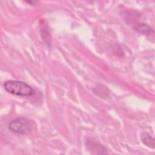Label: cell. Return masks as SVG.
Listing matches in <instances>:
<instances>
[{
	"label": "cell",
	"instance_id": "1",
	"mask_svg": "<svg viewBox=\"0 0 155 155\" xmlns=\"http://www.w3.org/2000/svg\"><path fill=\"white\" fill-rule=\"evenodd\" d=\"M5 90L15 95L29 96L35 94L34 89L27 84L18 81H7L4 84Z\"/></svg>",
	"mask_w": 155,
	"mask_h": 155
},
{
	"label": "cell",
	"instance_id": "2",
	"mask_svg": "<svg viewBox=\"0 0 155 155\" xmlns=\"http://www.w3.org/2000/svg\"><path fill=\"white\" fill-rule=\"evenodd\" d=\"M36 127L35 122L28 119L19 117L12 120L9 125V130L18 134H27L30 133Z\"/></svg>",
	"mask_w": 155,
	"mask_h": 155
},
{
	"label": "cell",
	"instance_id": "6",
	"mask_svg": "<svg viewBox=\"0 0 155 155\" xmlns=\"http://www.w3.org/2000/svg\"><path fill=\"white\" fill-rule=\"evenodd\" d=\"M26 2L32 5H36V4H38V2H36V1H27Z\"/></svg>",
	"mask_w": 155,
	"mask_h": 155
},
{
	"label": "cell",
	"instance_id": "5",
	"mask_svg": "<svg viewBox=\"0 0 155 155\" xmlns=\"http://www.w3.org/2000/svg\"><path fill=\"white\" fill-rule=\"evenodd\" d=\"M141 140L144 145L148 147L154 149L155 147V139L152 137L149 133L147 132H143L140 135Z\"/></svg>",
	"mask_w": 155,
	"mask_h": 155
},
{
	"label": "cell",
	"instance_id": "4",
	"mask_svg": "<svg viewBox=\"0 0 155 155\" xmlns=\"http://www.w3.org/2000/svg\"><path fill=\"white\" fill-rule=\"evenodd\" d=\"M87 147L88 150L92 154H105L107 153L106 148L101 144L89 141L87 143Z\"/></svg>",
	"mask_w": 155,
	"mask_h": 155
},
{
	"label": "cell",
	"instance_id": "3",
	"mask_svg": "<svg viewBox=\"0 0 155 155\" xmlns=\"http://www.w3.org/2000/svg\"><path fill=\"white\" fill-rule=\"evenodd\" d=\"M133 28L138 33L143 35H149L154 33L153 28L143 22H136L133 25Z\"/></svg>",
	"mask_w": 155,
	"mask_h": 155
}]
</instances>
